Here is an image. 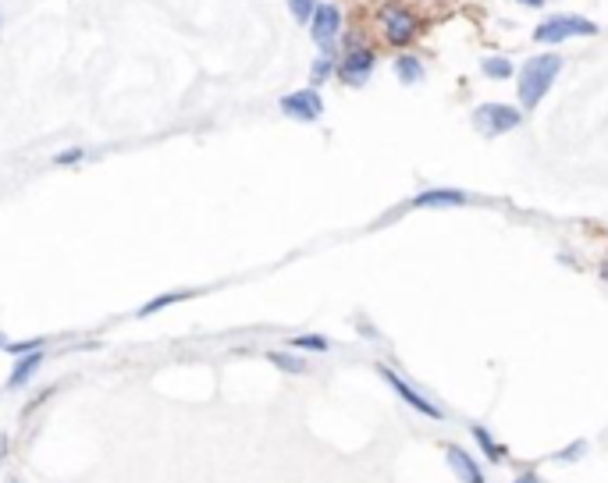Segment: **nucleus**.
Listing matches in <instances>:
<instances>
[{
	"label": "nucleus",
	"mask_w": 608,
	"mask_h": 483,
	"mask_svg": "<svg viewBox=\"0 0 608 483\" xmlns=\"http://www.w3.org/2000/svg\"><path fill=\"white\" fill-rule=\"evenodd\" d=\"M427 14L416 11L409 0H378L374 4V32L388 50H413L423 36Z\"/></svg>",
	"instance_id": "obj_1"
},
{
	"label": "nucleus",
	"mask_w": 608,
	"mask_h": 483,
	"mask_svg": "<svg viewBox=\"0 0 608 483\" xmlns=\"http://www.w3.org/2000/svg\"><path fill=\"white\" fill-rule=\"evenodd\" d=\"M562 68H566V57L559 50H541L516 68V103L523 107V114L537 110L548 99L555 79L562 75Z\"/></svg>",
	"instance_id": "obj_2"
},
{
	"label": "nucleus",
	"mask_w": 608,
	"mask_h": 483,
	"mask_svg": "<svg viewBox=\"0 0 608 483\" xmlns=\"http://www.w3.org/2000/svg\"><path fill=\"white\" fill-rule=\"evenodd\" d=\"M378 47L367 39L363 29H345L342 32V43H338V68H334V79L349 90H363L374 72H378Z\"/></svg>",
	"instance_id": "obj_3"
},
{
	"label": "nucleus",
	"mask_w": 608,
	"mask_h": 483,
	"mask_svg": "<svg viewBox=\"0 0 608 483\" xmlns=\"http://www.w3.org/2000/svg\"><path fill=\"white\" fill-rule=\"evenodd\" d=\"M598 32H602L598 22H591V18H584V14H573V11H559V14L541 18V22L534 25L530 39H534L537 47H544V50H559V47L569 43V39H591V36H598Z\"/></svg>",
	"instance_id": "obj_4"
},
{
	"label": "nucleus",
	"mask_w": 608,
	"mask_h": 483,
	"mask_svg": "<svg viewBox=\"0 0 608 483\" xmlns=\"http://www.w3.org/2000/svg\"><path fill=\"white\" fill-rule=\"evenodd\" d=\"M470 121H473L477 135H484V139H499V135H508V132L523 128L526 114H523V107H519V103L488 99V103H477V107H473Z\"/></svg>",
	"instance_id": "obj_5"
},
{
	"label": "nucleus",
	"mask_w": 608,
	"mask_h": 483,
	"mask_svg": "<svg viewBox=\"0 0 608 483\" xmlns=\"http://www.w3.org/2000/svg\"><path fill=\"white\" fill-rule=\"evenodd\" d=\"M306 29H309V39L317 50H338L342 32H345V14L334 0H317V11Z\"/></svg>",
	"instance_id": "obj_6"
},
{
	"label": "nucleus",
	"mask_w": 608,
	"mask_h": 483,
	"mask_svg": "<svg viewBox=\"0 0 608 483\" xmlns=\"http://www.w3.org/2000/svg\"><path fill=\"white\" fill-rule=\"evenodd\" d=\"M278 110L300 125H317L324 117V97L317 86H306V90H292L278 99Z\"/></svg>",
	"instance_id": "obj_7"
},
{
	"label": "nucleus",
	"mask_w": 608,
	"mask_h": 483,
	"mask_svg": "<svg viewBox=\"0 0 608 483\" xmlns=\"http://www.w3.org/2000/svg\"><path fill=\"white\" fill-rule=\"evenodd\" d=\"M378 374L385 377V384L392 387V391L403 398L413 412H420V416H427V419H445V409H441V405H434L427 394H420V391L409 384V381H403V377H399L392 367H385V363H381V367H378Z\"/></svg>",
	"instance_id": "obj_8"
},
{
	"label": "nucleus",
	"mask_w": 608,
	"mask_h": 483,
	"mask_svg": "<svg viewBox=\"0 0 608 483\" xmlns=\"http://www.w3.org/2000/svg\"><path fill=\"white\" fill-rule=\"evenodd\" d=\"M413 210H456V206H470V193L463 189H423L409 199Z\"/></svg>",
	"instance_id": "obj_9"
},
{
	"label": "nucleus",
	"mask_w": 608,
	"mask_h": 483,
	"mask_svg": "<svg viewBox=\"0 0 608 483\" xmlns=\"http://www.w3.org/2000/svg\"><path fill=\"white\" fill-rule=\"evenodd\" d=\"M392 75L399 79V86L413 90V86H420V82L427 79V65H423V57H420L416 50H395V57H392Z\"/></svg>",
	"instance_id": "obj_10"
},
{
	"label": "nucleus",
	"mask_w": 608,
	"mask_h": 483,
	"mask_svg": "<svg viewBox=\"0 0 608 483\" xmlns=\"http://www.w3.org/2000/svg\"><path fill=\"white\" fill-rule=\"evenodd\" d=\"M445 459H448V470L459 477V483H484V470L477 466V459L466 448L445 444Z\"/></svg>",
	"instance_id": "obj_11"
},
{
	"label": "nucleus",
	"mask_w": 608,
	"mask_h": 483,
	"mask_svg": "<svg viewBox=\"0 0 608 483\" xmlns=\"http://www.w3.org/2000/svg\"><path fill=\"white\" fill-rule=\"evenodd\" d=\"M39 367H43V349H32V352L18 356V359H14V370H11V377H7V387H11V391L25 387L32 377H36Z\"/></svg>",
	"instance_id": "obj_12"
},
{
	"label": "nucleus",
	"mask_w": 608,
	"mask_h": 483,
	"mask_svg": "<svg viewBox=\"0 0 608 483\" xmlns=\"http://www.w3.org/2000/svg\"><path fill=\"white\" fill-rule=\"evenodd\" d=\"M516 61L508 54H484L481 57V75L491 79V82H506V79H516Z\"/></svg>",
	"instance_id": "obj_13"
},
{
	"label": "nucleus",
	"mask_w": 608,
	"mask_h": 483,
	"mask_svg": "<svg viewBox=\"0 0 608 483\" xmlns=\"http://www.w3.org/2000/svg\"><path fill=\"white\" fill-rule=\"evenodd\" d=\"M334 68H338V50H320L317 57H313V65H309V86H324V82H331L334 79Z\"/></svg>",
	"instance_id": "obj_14"
},
{
	"label": "nucleus",
	"mask_w": 608,
	"mask_h": 483,
	"mask_svg": "<svg viewBox=\"0 0 608 483\" xmlns=\"http://www.w3.org/2000/svg\"><path fill=\"white\" fill-rule=\"evenodd\" d=\"M196 291L182 289V291H164V295H157V298H150L146 306H139V313L135 316H153V313H161V309H168V306H178V302H186V298H193Z\"/></svg>",
	"instance_id": "obj_15"
},
{
	"label": "nucleus",
	"mask_w": 608,
	"mask_h": 483,
	"mask_svg": "<svg viewBox=\"0 0 608 483\" xmlns=\"http://www.w3.org/2000/svg\"><path fill=\"white\" fill-rule=\"evenodd\" d=\"M470 434H473V441L481 444V452H484V455H488V459L495 462V466H499V462L506 459V448H502V444H499V441L491 437V430H488V427H481V423H473V427H470Z\"/></svg>",
	"instance_id": "obj_16"
},
{
	"label": "nucleus",
	"mask_w": 608,
	"mask_h": 483,
	"mask_svg": "<svg viewBox=\"0 0 608 483\" xmlns=\"http://www.w3.org/2000/svg\"><path fill=\"white\" fill-rule=\"evenodd\" d=\"M267 359H271V363H274L282 374H292V377H303V374H306V359L300 356V352H296V349H292V352H271Z\"/></svg>",
	"instance_id": "obj_17"
},
{
	"label": "nucleus",
	"mask_w": 608,
	"mask_h": 483,
	"mask_svg": "<svg viewBox=\"0 0 608 483\" xmlns=\"http://www.w3.org/2000/svg\"><path fill=\"white\" fill-rule=\"evenodd\" d=\"M289 345H292L296 352H317V356L331 352V338H324V334H296Z\"/></svg>",
	"instance_id": "obj_18"
},
{
	"label": "nucleus",
	"mask_w": 608,
	"mask_h": 483,
	"mask_svg": "<svg viewBox=\"0 0 608 483\" xmlns=\"http://www.w3.org/2000/svg\"><path fill=\"white\" fill-rule=\"evenodd\" d=\"M285 4H289L292 18H296L300 25H309V18H313V11H317V0H285Z\"/></svg>",
	"instance_id": "obj_19"
},
{
	"label": "nucleus",
	"mask_w": 608,
	"mask_h": 483,
	"mask_svg": "<svg viewBox=\"0 0 608 483\" xmlns=\"http://www.w3.org/2000/svg\"><path fill=\"white\" fill-rule=\"evenodd\" d=\"M580 455H587V441H573V444H566L555 459H559V462H577Z\"/></svg>",
	"instance_id": "obj_20"
},
{
	"label": "nucleus",
	"mask_w": 608,
	"mask_h": 483,
	"mask_svg": "<svg viewBox=\"0 0 608 483\" xmlns=\"http://www.w3.org/2000/svg\"><path fill=\"white\" fill-rule=\"evenodd\" d=\"M83 157H86V146H72V150L57 153V157H54V164H57V168H68V164H79Z\"/></svg>",
	"instance_id": "obj_21"
},
{
	"label": "nucleus",
	"mask_w": 608,
	"mask_h": 483,
	"mask_svg": "<svg viewBox=\"0 0 608 483\" xmlns=\"http://www.w3.org/2000/svg\"><path fill=\"white\" fill-rule=\"evenodd\" d=\"M409 4H413L416 11H423V14H427V11H445V7H448V4H456V0H409Z\"/></svg>",
	"instance_id": "obj_22"
},
{
	"label": "nucleus",
	"mask_w": 608,
	"mask_h": 483,
	"mask_svg": "<svg viewBox=\"0 0 608 483\" xmlns=\"http://www.w3.org/2000/svg\"><path fill=\"white\" fill-rule=\"evenodd\" d=\"M516 483H541V480H537L534 473H519V477H516Z\"/></svg>",
	"instance_id": "obj_23"
},
{
	"label": "nucleus",
	"mask_w": 608,
	"mask_h": 483,
	"mask_svg": "<svg viewBox=\"0 0 608 483\" xmlns=\"http://www.w3.org/2000/svg\"><path fill=\"white\" fill-rule=\"evenodd\" d=\"M516 4H523V7H544L548 0H516Z\"/></svg>",
	"instance_id": "obj_24"
},
{
	"label": "nucleus",
	"mask_w": 608,
	"mask_h": 483,
	"mask_svg": "<svg viewBox=\"0 0 608 483\" xmlns=\"http://www.w3.org/2000/svg\"><path fill=\"white\" fill-rule=\"evenodd\" d=\"M598 274H602V281H605V285H608V260H605V263H602V267H598Z\"/></svg>",
	"instance_id": "obj_25"
},
{
	"label": "nucleus",
	"mask_w": 608,
	"mask_h": 483,
	"mask_svg": "<svg viewBox=\"0 0 608 483\" xmlns=\"http://www.w3.org/2000/svg\"><path fill=\"white\" fill-rule=\"evenodd\" d=\"M4 345H7V341H4V338H0V349H4Z\"/></svg>",
	"instance_id": "obj_26"
},
{
	"label": "nucleus",
	"mask_w": 608,
	"mask_h": 483,
	"mask_svg": "<svg viewBox=\"0 0 608 483\" xmlns=\"http://www.w3.org/2000/svg\"><path fill=\"white\" fill-rule=\"evenodd\" d=\"M0 25H4V11H0Z\"/></svg>",
	"instance_id": "obj_27"
},
{
	"label": "nucleus",
	"mask_w": 608,
	"mask_h": 483,
	"mask_svg": "<svg viewBox=\"0 0 608 483\" xmlns=\"http://www.w3.org/2000/svg\"><path fill=\"white\" fill-rule=\"evenodd\" d=\"M7 483H18V480H7Z\"/></svg>",
	"instance_id": "obj_28"
}]
</instances>
